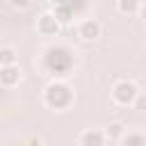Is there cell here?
Instances as JSON below:
<instances>
[{"mask_svg":"<svg viewBox=\"0 0 146 146\" xmlns=\"http://www.w3.org/2000/svg\"><path fill=\"white\" fill-rule=\"evenodd\" d=\"M100 32H103V27H100V23H98V21H94V18L82 21V23H80V27H78V34H80L84 41H96V39L100 36Z\"/></svg>","mask_w":146,"mask_h":146,"instance_id":"277c9868","label":"cell"},{"mask_svg":"<svg viewBox=\"0 0 146 146\" xmlns=\"http://www.w3.org/2000/svg\"><path fill=\"white\" fill-rule=\"evenodd\" d=\"M36 27H39L41 34H57V30H59V18H57V14H43V16L39 18Z\"/></svg>","mask_w":146,"mask_h":146,"instance_id":"8992f818","label":"cell"},{"mask_svg":"<svg viewBox=\"0 0 146 146\" xmlns=\"http://www.w3.org/2000/svg\"><path fill=\"white\" fill-rule=\"evenodd\" d=\"M30 2H32V0H9V5H11L14 9H27Z\"/></svg>","mask_w":146,"mask_h":146,"instance_id":"7c38bea8","label":"cell"},{"mask_svg":"<svg viewBox=\"0 0 146 146\" xmlns=\"http://www.w3.org/2000/svg\"><path fill=\"white\" fill-rule=\"evenodd\" d=\"M43 100H46V105H48V107L64 110V107H68V105H71V100H73V94H71V89H68L64 82H52V84L46 89V94H43Z\"/></svg>","mask_w":146,"mask_h":146,"instance_id":"6da1fadb","label":"cell"},{"mask_svg":"<svg viewBox=\"0 0 146 146\" xmlns=\"http://www.w3.org/2000/svg\"><path fill=\"white\" fill-rule=\"evenodd\" d=\"M21 82V68L18 64H2L0 66V84L5 89H11Z\"/></svg>","mask_w":146,"mask_h":146,"instance_id":"3957f363","label":"cell"},{"mask_svg":"<svg viewBox=\"0 0 146 146\" xmlns=\"http://www.w3.org/2000/svg\"><path fill=\"white\" fill-rule=\"evenodd\" d=\"M105 135H107V139L110 141H119L121 144V139H123V135H125V125L123 123H110V128L105 130Z\"/></svg>","mask_w":146,"mask_h":146,"instance_id":"52a82bcc","label":"cell"},{"mask_svg":"<svg viewBox=\"0 0 146 146\" xmlns=\"http://www.w3.org/2000/svg\"><path fill=\"white\" fill-rule=\"evenodd\" d=\"M137 96H139V87L132 80H121L112 89V98L116 105H132Z\"/></svg>","mask_w":146,"mask_h":146,"instance_id":"7a4b0ae2","label":"cell"},{"mask_svg":"<svg viewBox=\"0 0 146 146\" xmlns=\"http://www.w3.org/2000/svg\"><path fill=\"white\" fill-rule=\"evenodd\" d=\"M105 141H110V139H107V135L100 132V130H84V132L80 135V139H78L80 146H103Z\"/></svg>","mask_w":146,"mask_h":146,"instance_id":"5b68a950","label":"cell"},{"mask_svg":"<svg viewBox=\"0 0 146 146\" xmlns=\"http://www.w3.org/2000/svg\"><path fill=\"white\" fill-rule=\"evenodd\" d=\"M139 16L146 21V5H141V7H139Z\"/></svg>","mask_w":146,"mask_h":146,"instance_id":"4fadbf2b","label":"cell"},{"mask_svg":"<svg viewBox=\"0 0 146 146\" xmlns=\"http://www.w3.org/2000/svg\"><path fill=\"white\" fill-rule=\"evenodd\" d=\"M132 107H135L137 112H146V94H141V91H139V96L135 98Z\"/></svg>","mask_w":146,"mask_h":146,"instance_id":"8fae6325","label":"cell"},{"mask_svg":"<svg viewBox=\"0 0 146 146\" xmlns=\"http://www.w3.org/2000/svg\"><path fill=\"white\" fill-rule=\"evenodd\" d=\"M2 64H16V52H14L9 46L0 48V66H2Z\"/></svg>","mask_w":146,"mask_h":146,"instance_id":"30bf717a","label":"cell"},{"mask_svg":"<svg viewBox=\"0 0 146 146\" xmlns=\"http://www.w3.org/2000/svg\"><path fill=\"white\" fill-rule=\"evenodd\" d=\"M141 0H116V9L121 14H139Z\"/></svg>","mask_w":146,"mask_h":146,"instance_id":"ba28073f","label":"cell"},{"mask_svg":"<svg viewBox=\"0 0 146 146\" xmlns=\"http://www.w3.org/2000/svg\"><path fill=\"white\" fill-rule=\"evenodd\" d=\"M121 144H125V146H144V144H146V135H139V132H125L123 139H121Z\"/></svg>","mask_w":146,"mask_h":146,"instance_id":"9c48e42d","label":"cell"}]
</instances>
